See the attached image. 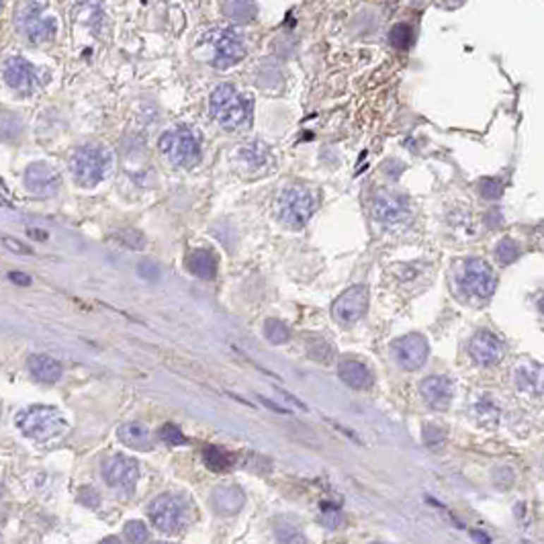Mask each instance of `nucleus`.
Wrapping results in <instances>:
<instances>
[{"label":"nucleus","instance_id":"nucleus-37","mask_svg":"<svg viewBox=\"0 0 544 544\" xmlns=\"http://www.w3.org/2000/svg\"><path fill=\"white\" fill-rule=\"evenodd\" d=\"M78 502L86 507H99L101 505V497H99V491L92 489V487H82L78 491Z\"/></svg>","mask_w":544,"mask_h":544},{"label":"nucleus","instance_id":"nucleus-8","mask_svg":"<svg viewBox=\"0 0 544 544\" xmlns=\"http://www.w3.org/2000/svg\"><path fill=\"white\" fill-rule=\"evenodd\" d=\"M209 43L215 49L213 66L215 68H231L246 58V45L236 29L229 27H217L207 35Z\"/></svg>","mask_w":544,"mask_h":544},{"label":"nucleus","instance_id":"nucleus-25","mask_svg":"<svg viewBox=\"0 0 544 544\" xmlns=\"http://www.w3.org/2000/svg\"><path fill=\"white\" fill-rule=\"evenodd\" d=\"M222 11L234 23H250L258 15V6L254 0H223Z\"/></svg>","mask_w":544,"mask_h":544},{"label":"nucleus","instance_id":"nucleus-23","mask_svg":"<svg viewBox=\"0 0 544 544\" xmlns=\"http://www.w3.org/2000/svg\"><path fill=\"white\" fill-rule=\"evenodd\" d=\"M186 266H188V270L195 277H199L203 281H211L217 274V258L209 250H195V252H191L188 260H186Z\"/></svg>","mask_w":544,"mask_h":544},{"label":"nucleus","instance_id":"nucleus-39","mask_svg":"<svg viewBox=\"0 0 544 544\" xmlns=\"http://www.w3.org/2000/svg\"><path fill=\"white\" fill-rule=\"evenodd\" d=\"M138 270H140L141 277H143V279H147V281H156V279H158V274H160V268L152 262H141Z\"/></svg>","mask_w":544,"mask_h":544},{"label":"nucleus","instance_id":"nucleus-10","mask_svg":"<svg viewBox=\"0 0 544 544\" xmlns=\"http://www.w3.org/2000/svg\"><path fill=\"white\" fill-rule=\"evenodd\" d=\"M102 479L109 487L131 493L140 479V464L125 454H113L102 463Z\"/></svg>","mask_w":544,"mask_h":544},{"label":"nucleus","instance_id":"nucleus-5","mask_svg":"<svg viewBox=\"0 0 544 544\" xmlns=\"http://www.w3.org/2000/svg\"><path fill=\"white\" fill-rule=\"evenodd\" d=\"M158 147L172 166L188 168L201 160V138L188 127H172L162 133Z\"/></svg>","mask_w":544,"mask_h":544},{"label":"nucleus","instance_id":"nucleus-45","mask_svg":"<svg viewBox=\"0 0 544 544\" xmlns=\"http://www.w3.org/2000/svg\"><path fill=\"white\" fill-rule=\"evenodd\" d=\"M373 544H383V543H373Z\"/></svg>","mask_w":544,"mask_h":544},{"label":"nucleus","instance_id":"nucleus-38","mask_svg":"<svg viewBox=\"0 0 544 544\" xmlns=\"http://www.w3.org/2000/svg\"><path fill=\"white\" fill-rule=\"evenodd\" d=\"M119 240H121L125 246L133 248V250H140V248H143V238H141V234L140 231H133V229L119 234Z\"/></svg>","mask_w":544,"mask_h":544},{"label":"nucleus","instance_id":"nucleus-17","mask_svg":"<svg viewBox=\"0 0 544 544\" xmlns=\"http://www.w3.org/2000/svg\"><path fill=\"white\" fill-rule=\"evenodd\" d=\"M4 80L13 90L27 95L37 84V70L33 68L31 61L17 56V58L6 60V64H4Z\"/></svg>","mask_w":544,"mask_h":544},{"label":"nucleus","instance_id":"nucleus-36","mask_svg":"<svg viewBox=\"0 0 544 544\" xmlns=\"http://www.w3.org/2000/svg\"><path fill=\"white\" fill-rule=\"evenodd\" d=\"M477 191H479V195L483 199H497V197H502L504 186H502V182L495 181V179H483L477 184Z\"/></svg>","mask_w":544,"mask_h":544},{"label":"nucleus","instance_id":"nucleus-1","mask_svg":"<svg viewBox=\"0 0 544 544\" xmlns=\"http://www.w3.org/2000/svg\"><path fill=\"white\" fill-rule=\"evenodd\" d=\"M209 111L225 131H243L252 123V101L231 84H222L211 92Z\"/></svg>","mask_w":544,"mask_h":544},{"label":"nucleus","instance_id":"nucleus-24","mask_svg":"<svg viewBox=\"0 0 544 544\" xmlns=\"http://www.w3.org/2000/svg\"><path fill=\"white\" fill-rule=\"evenodd\" d=\"M29 370L31 375L41 383H56L61 377V364L54 361L52 356L35 354L29 358Z\"/></svg>","mask_w":544,"mask_h":544},{"label":"nucleus","instance_id":"nucleus-46","mask_svg":"<svg viewBox=\"0 0 544 544\" xmlns=\"http://www.w3.org/2000/svg\"><path fill=\"white\" fill-rule=\"evenodd\" d=\"M543 471H544V464H543Z\"/></svg>","mask_w":544,"mask_h":544},{"label":"nucleus","instance_id":"nucleus-7","mask_svg":"<svg viewBox=\"0 0 544 544\" xmlns=\"http://www.w3.org/2000/svg\"><path fill=\"white\" fill-rule=\"evenodd\" d=\"M17 25L20 33L33 43H45L58 31L56 19L45 13L43 0H25L17 13Z\"/></svg>","mask_w":544,"mask_h":544},{"label":"nucleus","instance_id":"nucleus-32","mask_svg":"<svg viewBox=\"0 0 544 544\" xmlns=\"http://www.w3.org/2000/svg\"><path fill=\"white\" fill-rule=\"evenodd\" d=\"M495 258L502 264L516 262L520 258V246L509 238H504L495 248Z\"/></svg>","mask_w":544,"mask_h":544},{"label":"nucleus","instance_id":"nucleus-12","mask_svg":"<svg viewBox=\"0 0 544 544\" xmlns=\"http://www.w3.org/2000/svg\"><path fill=\"white\" fill-rule=\"evenodd\" d=\"M512 381L520 395L528 399H543L544 397V366L532 361H522L514 366Z\"/></svg>","mask_w":544,"mask_h":544},{"label":"nucleus","instance_id":"nucleus-18","mask_svg":"<svg viewBox=\"0 0 544 544\" xmlns=\"http://www.w3.org/2000/svg\"><path fill=\"white\" fill-rule=\"evenodd\" d=\"M423 401L432 409H446L454 397V385L448 377H428L420 385Z\"/></svg>","mask_w":544,"mask_h":544},{"label":"nucleus","instance_id":"nucleus-42","mask_svg":"<svg viewBox=\"0 0 544 544\" xmlns=\"http://www.w3.org/2000/svg\"><path fill=\"white\" fill-rule=\"evenodd\" d=\"M99 544H121V540H119L117 536H107V538H102Z\"/></svg>","mask_w":544,"mask_h":544},{"label":"nucleus","instance_id":"nucleus-14","mask_svg":"<svg viewBox=\"0 0 544 544\" xmlns=\"http://www.w3.org/2000/svg\"><path fill=\"white\" fill-rule=\"evenodd\" d=\"M25 186L35 197H52L60 188V174L54 166L35 162L25 170Z\"/></svg>","mask_w":544,"mask_h":544},{"label":"nucleus","instance_id":"nucleus-28","mask_svg":"<svg viewBox=\"0 0 544 544\" xmlns=\"http://www.w3.org/2000/svg\"><path fill=\"white\" fill-rule=\"evenodd\" d=\"M264 336L266 340L272 344H286L289 338H291V332L289 327L281 322V320H266L264 322Z\"/></svg>","mask_w":544,"mask_h":544},{"label":"nucleus","instance_id":"nucleus-27","mask_svg":"<svg viewBox=\"0 0 544 544\" xmlns=\"http://www.w3.org/2000/svg\"><path fill=\"white\" fill-rule=\"evenodd\" d=\"M240 160L246 168H260L264 162H268L270 158V152L266 147V143L262 141H254V143H248L243 145L242 150L238 152Z\"/></svg>","mask_w":544,"mask_h":544},{"label":"nucleus","instance_id":"nucleus-4","mask_svg":"<svg viewBox=\"0 0 544 544\" xmlns=\"http://www.w3.org/2000/svg\"><path fill=\"white\" fill-rule=\"evenodd\" d=\"M318 209V197L303 184L286 186L277 203V215L289 229H303Z\"/></svg>","mask_w":544,"mask_h":544},{"label":"nucleus","instance_id":"nucleus-15","mask_svg":"<svg viewBox=\"0 0 544 544\" xmlns=\"http://www.w3.org/2000/svg\"><path fill=\"white\" fill-rule=\"evenodd\" d=\"M411 207L409 201L399 193L381 191L373 201V215L383 223H401L409 217Z\"/></svg>","mask_w":544,"mask_h":544},{"label":"nucleus","instance_id":"nucleus-30","mask_svg":"<svg viewBox=\"0 0 544 544\" xmlns=\"http://www.w3.org/2000/svg\"><path fill=\"white\" fill-rule=\"evenodd\" d=\"M320 522H322L327 530H338V528L344 524L342 509L336 504H323L322 512H320Z\"/></svg>","mask_w":544,"mask_h":544},{"label":"nucleus","instance_id":"nucleus-22","mask_svg":"<svg viewBox=\"0 0 544 544\" xmlns=\"http://www.w3.org/2000/svg\"><path fill=\"white\" fill-rule=\"evenodd\" d=\"M117 436H119V440H121L125 446H129V448H133V450L145 452V450H152V448H154L150 430L140 422L123 423L121 428H119V432H117Z\"/></svg>","mask_w":544,"mask_h":544},{"label":"nucleus","instance_id":"nucleus-2","mask_svg":"<svg viewBox=\"0 0 544 544\" xmlns=\"http://www.w3.org/2000/svg\"><path fill=\"white\" fill-rule=\"evenodd\" d=\"M113 166H115V156L102 143H88L84 147H78L70 160V170L74 181L88 188L107 181L113 172Z\"/></svg>","mask_w":544,"mask_h":544},{"label":"nucleus","instance_id":"nucleus-16","mask_svg":"<svg viewBox=\"0 0 544 544\" xmlns=\"http://www.w3.org/2000/svg\"><path fill=\"white\" fill-rule=\"evenodd\" d=\"M469 354L479 366H493L504 358V344L491 332H477L469 344Z\"/></svg>","mask_w":544,"mask_h":544},{"label":"nucleus","instance_id":"nucleus-20","mask_svg":"<svg viewBox=\"0 0 544 544\" xmlns=\"http://www.w3.org/2000/svg\"><path fill=\"white\" fill-rule=\"evenodd\" d=\"M338 375H340V379L348 387L361 389V391L368 389L373 385V381H375L370 368L364 363H361V361H356V358H344L342 363L338 364Z\"/></svg>","mask_w":544,"mask_h":544},{"label":"nucleus","instance_id":"nucleus-9","mask_svg":"<svg viewBox=\"0 0 544 544\" xmlns=\"http://www.w3.org/2000/svg\"><path fill=\"white\" fill-rule=\"evenodd\" d=\"M368 309V289L364 284H354L346 289L332 305V318L340 325H354L363 320Z\"/></svg>","mask_w":544,"mask_h":544},{"label":"nucleus","instance_id":"nucleus-29","mask_svg":"<svg viewBox=\"0 0 544 544\" xmlns=\"http://www.w3.org/2000/svg\"><path fill=\"white\" fill-rule=\"evenodd\" d=\"M389 43L397 49H407L413 43V29L407 23H397L393 25L389 33Z\"/></svg>","mask_w":544,"mask_h":544},{"label":"nucleus","instance_id":"nucleus-13","mask_svg":"<svg viewBox=\"0 0 544 544\" xmlns=\"http://www.w3.org/2000/svg\"><path fill=\"white\" fill-rule=\"evenodd\" d=\"M150 518L160 532L172 534L181 528L184 520L182 502L172 495H160L150 504Z\"/></svg>","mask_w":544,"mask_h":544},{"label":"nucleus","instance_id":"nucleus-44","mask_svg":"<svg viewBox=\"0 0 544 544\" xmlns=\"http://www.w3.org/2000/svg\"><path fill=\"white\" fill-rule=\"evenodd\" d=\"M156 544H170V543H156Z\"/></svg>","mask_w":544,"mask_h":544},{"label":"nucleus","instance_id":"nucleus-41","mask_svg":"<svg viewBox=\"0 0 544 544\" xmlns=\"http://www.w3.org/2000/svg\"><path fill=\"white\" fill-rule=\"evenodd\" d=\"M8 279L15 282V284H20V286L31 284V277H27L25 272H11V274H8Z\"/></svg>","mask_w":544,"mask_h":544},{"label":"nucleus","instance_id":"nucleus-21","mask_svg":"<svg viewBox=\"0 0 544 544\" xmlns=\"http://www.w3.org/2000/svg\"><path fill=\"white\" fill-rule=\"evenodd\" d=\"M243 502H246V497L238 485H222L211 495V504L215 507V512H219L222 516L238 514L243 507Z\"/></svg>","mask_w":544,"mask_h":544},{"label":"nucleus","instance_id":"nucleus-40","mask_svg":"<svg viewBox=\"0 0 544 544\" xmlns=\"http://www.w3.org/2000/svg\"><path fill=\"white\" fill-rule=\"evenodd\" d=\"M4 248L15 252V254H31V248H27L25 243H20L15 238H4Z\"/></svg>","mask_w":544,"mask_h":544},{"label":"nucleus","instance_id":"nucleus-33","mask_svg":"<svg viewBox=\"0 0 544 544\" xmlns=\"http://www.w3.org/2000/svg\"><path fill=\"white\" fill-rule=\"evenodd\" d=\"M423 444L430 448V450H440L446 442V434H444L442 428H438V425H432V423H428V425H423Z\"/></svg>","mask_w":544,"mask_h":544},{"label":"nucleus","instance_id":"nucleus-34","mask_svg":"<svg viewBox=\"0 0 544 544\" xmlns=\"http://www.w3.org/2000/svg\"><path fill=\"white\" fill-rule=\"evenodd\" d=\"M125 536H127V540L131 544H145L147 538H150V532H147V528H145L143 522L131 520V522L125 524Z\"/></svg>","mask_w":544,"mask_h":544},{"label":"nucleus","instance_id":"nucleus-31","mask_svg":"<svg viewBox=\"0 0 544 544\" xmlns=\"http://www.w3.org/2000/svg\"><path fill=\"white\" fill-rule=\"evenodd\" d=\"M203 461L213 471H223V469L229 466V457L223 452L219 446H207L203 450Z\"/></svg>","mask_w":544,"mask_h":544},{"label":"nucleus","instance_id":"nucleus-35","mask_svg":"<svg viewBox=\"0 0 544 544\" xmlns=\"http://www.w3.org/2000/svg\"><path fill=\"white\" fill-rule=\"evenodd\" d=\"M160 438L166 446H182L186 444V436L182 434V430L174 423H164L160 428Z\"/></svg>","mask_w":544,"mask_h":544},{"label":"nucleus","instance_id":"nucleus-19","mask_svg":"<svg viewBox=\"0 0 544 544\" xmlns=\"http://www.w3.org/2000/svg\"><path fill=\"white\" fill-rule=\"evenodd\" d=\"M502 405L491 395V393H479L471 401V416L477 420V423L495 428L502 420Z\"/></svg>","mask_w":544,"mask_h":544},{"label":"nucleus","instance_id":"nucleus-6","mask_svg":"<svg viewBox=\"0 0 544 544\" xmlns=\"http://www.w3.org/2000/svg\"><path fill=\"white\" fill-rule=\"evenodd\" d=\"M497 284V277L493 268L481 258H469L461 266L459 286L466 299L473 301H487Z\"/></svg>","mask_w":544,"mask_h":544},{"label":"nucleus","instance_id":"nucleus-3","mask_svg":"<svg viewBox=\"0 0 544 544\" xmlns=\"http://www.w3.org/2000/svg\"><path fill=\"white\" fill-rule=\"evenodd\" d=\"M15 423L27 438L37 442H54L68 430V422L64 420L60 409L49 405H31L23 409L17 413Z\"/></svg>","mask_w":544,"mask_h":544},{"label":"nucleus","instance_id":"nucleus-43","mask_svg":"<svg viewBox=\"0 0 544 544\" xmlns=\"http://www.w3.org/2000/svg\"><path fill=\"white\" fill-rule=\"evenodd\" d=\"M540 309H543V313H544V299H543V301H540Z\"/></svg>","mask_w":544,"mask_h":544},{"label":"nucleus","instance_id":"nucleus-11","mask_svg":"<svg viewBox=\"0 0 544 544\" xmlns=\"http://www.w3.org/2000/svg\"><path fill=\"white\" fill-rule=\"evenodd\" d=\"M391 352H393L395 363L404 370H418L428 361L430 346H428V340L420 334H407L391 344Z\"/></svg>","mask_w":544,"mask_h":544},{"label":"nucleus","instance_id":"nucleus-26","mask_svg":"<svg viewBox=\"0 0 544 544\" xmlns=\"http://www.w3.org/2000/svg\"><path fill=\"white\" fill-rule=\"evenodd\" d=\"M274 534L277 540L281 544H305V534H303L301 526L293 522L291 518H279L274 522Z\"/></svg>","mask_w":544,"mask_h":544}]
</instances>
